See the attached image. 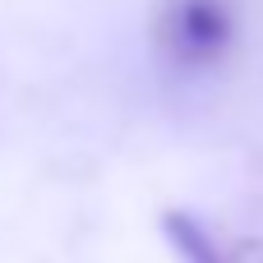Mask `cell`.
<instances>
[{
	"mask_svg": "<svg viewBox=\"0 0 263 263\" xmlns=\"http://www.w3.org/2000/svg\"><path fill=\"white\" fill-rule=\"evenodd\" d=\"M153 37H157V55L171 69L203 74L236 46V5L231 0H162Z\"/></svg>",
	"mask_w": 263,
	"mask_h": 263,
	"instance_id": "6da1fadb",
	"label": "cell"
},
{
	"mask_svg": "<svg viewBox=\"0 0 263 263\" xmlns=\"http://www.w3.org/2000/svg\"><path fill=\"white\" fill-rule=\"evenodd\" d=\"M162 236L171 240V250L180 254V263H222L217 245L208 240V231L190 213H162Z\"/></svg>",
	"mask_w": 263,
	"mask_h": 263,
	"instance_id": "7a4b0ae2",
	"label": "cell"
}]
</instances>
